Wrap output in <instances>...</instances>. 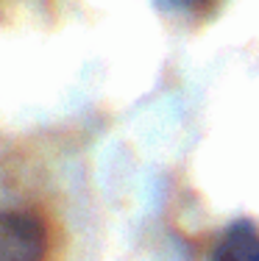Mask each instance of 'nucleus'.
Listing matches in <instances>:
<instances>
[{
    "label": "nucleus",
    "mask_w": 259,
    "mask_h": 261,
    "mask_svg": "<svg viewBox=\"0 0 259 261\" xmlns=\"http://www.w3.org/2000/svg\"><path fill=\"white\" fill-rule=\"evenodd\" d=\"M209 261H259V228L254 220H237L218 236Z\"/></svg>",
    "instance_id": "obj_2"
},
{
    "label": "nucleus",
    "mask_w": 259,
    "mask_h": 261,
    "mask_svg": "<svg viewBox=\"0 0 259 261\" xmlns=\"http://www.w3.org/2000/svg\"><path fill=\"white\" fill-rule=\"evenodd\" d=\"M59 0H0V28L20 25L22 20H45L56 14Z\"/></svg>",
    "instance_id": "obj_4"
},
{
    "label": "nucleus",
    "mask_w": 259,
    "mask_h": 261,
    "mask_svg": "<svg viewBox=\"0 0 259 261\" xmlns=\"http://www.w3.org/2000/svg\"><path fill=\"white\" fill-rule=\"evenodd\" d=\"M0 261H59V242L39 208H0Z\"/></svg>",
    "instance_id": "obj_1"
},
{
    "label": "nucleus",
    "mask_w": 259,
    "mask_h": 261,
    "mask_svg": "<svg viewBox=\"0 0 259 261\" xmlns=\"http://www.w3.org/2000/svg\"><path fill=\"white\" fill-rule=\"evenodd\" d=\"M226 3L229 0H156V6L164 14H170L173 20H181L190 28H201L212 22Z\"/></svg>",
    "instance_id": "obj_3"
}]
</instances>
